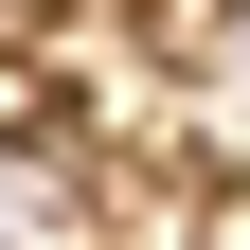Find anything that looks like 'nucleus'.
Masks as SVG:
<instances>
[{
  "label": "nucleus",
  "mask_w": 250,
  "mask_h": 250,
  "mask_svg": "<svg viewBox=\"0 0 250 250\" xmlns=\"http://www.w3.org/2000/svg\"><path fill=\"white\" fill-rule=\"evenodd\" d=\"M0 54H18V0H0Z\"/></svg>",
  "instance_id": "f257e3e1"
}]
</instances>
